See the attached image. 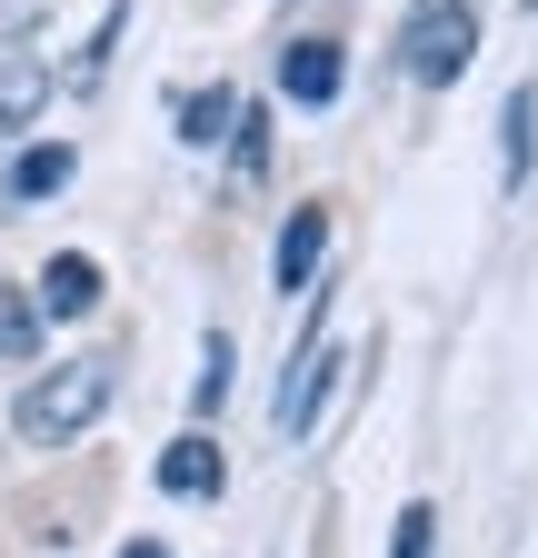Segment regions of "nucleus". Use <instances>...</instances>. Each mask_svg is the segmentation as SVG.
Segmentation results:
<instances>
[{
	"label": "nucleus",
	"mask_w": 538,
	"mask_h": 558,
	"mask_svg": "<svg viewBox=\"0 0 538 558\" xmlns=\"http://www.w3.org/2000/svg\"><path fill=\"white\" fill-rule=\"evenodd\" d=\"M518 11H538V0H518Z\"/></svg>",
	"instance_id": "a211bd4d"
},
{
	"label": "nucleus",
	"mask_w": 538,
	"mask_h": 558,
	"mask_svg": "<svg viewBox=\"0 0 538 558\" xmlns=\"http://www.w3.org/2000/svg\"><path fill=\"white\" fill-rule=\"evenodd\" d=\"M350 379V349L329 339V279L309 290V329H299V349H290V369H280V399H269V429H280V449H299L309 429H319V409H329V389Z\"/></svg>",
	"instance_id": "f03ea898"
},
{
	"label": "nucleus",
	"mask_w": 538,
	"mask_h": 558,
	"mask_svg": "<svg viewBox=\"0 0 538 558\" xmlns=\"http://www.w3.org/2000/svg\"><path fill=\"white\" fill-rule=\"evenodd\" d=\"M50 120V70L40 60H0V160L21 150V140H40Z\"/></svg>",
	"instance_id": "9d476101"
},
{
	"label": "nucleus",
	"mask_w": 538,
	"mask_h": 558,
	"mask_svg": "<svg viewBox=\"0 0 538 558\" xmlns=\"http://www.w3.org/2000/svg\"><path fill=\"white\" fill-rule=\"evenodd\" d=\"M319 279H329V199H299L290 220H280V240H269V290L309 300Z\"/></svg>",
	"instance_id": "20e7f679"
},
{
	"label": "nucleus",
	"mask_w": 538,
	"mask_h": 558,
	"mask_svg": "<svg viewBox=\"0 0 538 558\" xmlns=\"http://www.w3.org/2000/svg\"><path fill=\"white\" fill-rule=\"evenodd\" d=\"M81 180V150L71 140H21L11 160H0V209H40V199H60Z\"/></svg>",
	"instance_id": "423d86ee"
},
{
	"label": "nucleus",
	"mask_w": 538,
	"mask_h": 558,
	"mask_svg": "<svg viewBox=\"0 0 538 558\" xmlns=\"http://www.w3.org/2000/svg\"><path fill=\"white\" fill-rule=\"evenodd\" d=\"M120 399V349H71V360H40L21 389H11V439L21 449H71L90 439Z\"/></svg>",
	"instance_id": "f257e3e1"
},
{
	"label": "nucleus",
	"mask_w": 538,
	"mask_h": 558,
	"mask_svg": "<svg viewBox=\"0 0 538 558\" xmlns=\"http://www.w3.org/2000/svg\"><path fill=\"white\" fill-rule=\"evenodd\" d=\"M120 31H130V0H100V21H90V40L71 50V70H60L50 90H100V70H110V50H120Z\"/></svg>",
	"instance_id": "ddd939ff"
},
{
	"label": "nucleus",
	"mask_w": 538,
	"mask_h": 558,
	"mask_svg": "<svg viewBox=\"0 0 538 558\" xmlns=\"http://www.w3.org/2000/svg\"><path fill=\"white\" fill-rule=\"evenodd\" d=\"M230 379H240V349H230V329H210V339H199V379H189V429H210V418H220Z\"/></svg>",
	"instance_id": "4468645a"
},
{
	"label": "nucleus",
	"mask_w": 538,
	"mask_h": 558,
	"mask_svg": "<svg viewBox=\"0 0 538 558\" xmlns=\"http://www.w3.org/2000/svg\"><path fill=\"white\" fill-rule=\"evenodd\" d=\"M160 499H220V488H230V459H220V439L210 429H180L170 449H160Z\"/></svg>",
	"instance_id": "6e6552de"
},
{
	"label": "nucleus",
	"mask_w": 538,
	"mask_h": 558,
	"mask_svg": "<svg viewBox=\"0 0 538 558\" xmlns=\"http://www.w3.org/2000/svg\"><path fill=\"white\" fill-rule=\"evenodd\" d=\"M468 60H479V0H419L409 31H399V70L419 90H458Z\"/></svg>",
	"instance_id": "7ed1b4c3"
},
{
	"label": "nucleus",
	"mask_w": 538,
	"mask_h": 558,
	"mask_svg": "<svg viewBox=\"0 0 538 558\" xmlns=\"http://www.w3.org/2000/svg\"><path fill=\"white\" fill-rule=\"evenodd\" d=\"M120 558H170V538H120Z\"/></svg>",
	"instance_id": "f3484780"
},
{
	"label": "nucleus",
	"mask_w": 538,
	"mask_h": 558,
	"mask_svg": "<svg viewBox=\"0 0 538 558\" xmlns=\"http://www.w3.org/2000/svg\"><path fill=\"white\" fill-rule=\"evenodd\" d=\"M40 339H50V319H40V300H30V279H0V369H40Z\"/></svg>",
	"instance_id": "f8f14e48"
},
{
	"label": "nucleus",
	"mask_w": 538,
	"mask_h": 558,
	"mask_svg": "<svg viewBox=\"0 0 538 558\" xmlns=\"http://www.w3.org/2000/svg\"><path fill=\"white\" fill-rule=\"evenodd\" d=\"M528 180H538V81H518L499 100V190L528 199Z\"/></svg>",
	"instance_id": "1a4fd4ad"
},
{
	"label": "nucleus",
	"mask_w": 538,
	"mask_h": 558,
	"mask_svg": "<svg viewBox=\"0 0 538 558\" xmlns=\"http://www.w3.org/2000/svg\"><path fill=\"white\" fill-rule=\"evenodd\" d=\"M230 120H240V90H230V81H210V90H170V130H180V150H220Z\"/></svg>",
	"instance_id": "9b49d317"
},
{
	"label": "nucleus",
	"mask_w": 538,
	"mask_h": 558,
	"mask_svg": "<svg viewBox=\"0 0 538 558\" xmlns=\"http://www.w3.org/2000/svg\"><path fill=\"white\" fill-rule=\"evenodd\" d=\"M30 300H40V319H90V310L110 300V269H100L90 250H50V259L30 269Z\"/></svg>",
	"instance_id": "0eeeda50"
},
{
	"label": "nucleus",
	"mask_w": 538,
	"mask_h": 558,
	"mask_svg": "<svg viewBox=\"0 0 538 558\" xmlns=\"http://www.w3.org/2000/svg\"><path fill=\"white\" fill-rule=\"evenodd\" d=\"M389 558H439V509H429V499H409V509H399Z\"/></svg>",
	"instance_id": "dca6fc26"
},
{
	"label": "nucleus",
	"mask_w": 538,
	"mask_h": 558,
	"mask_svg": "<svg viewBox=\"0 0 538 558\" xmlns=\"http://www.w3.org/2000/svg\"><path fill=\"white\" fill-rule=\"evenodd\" d=\"M350 90V50L329 40V31H299V40H280V100H299V110H329Z\"/></svg>",
	"instance_id": "39448f33"
},
{
	"label": "nucleus",
	"mask_w": 538,
	"mask_h": 558,
	"mask_svg": "<svg viewBox=\"0 0 538 558\" xmlns=\"http://www.w3.org/2000/svg\"><path fill=\"white\" fill-rule=\"evenodd\" d=\"M259 170H269V110H249V100H240V120H230V180L249 190Z\"/></svg>",
	"instance_id": "2eb2a0df"
}]
</instances>
